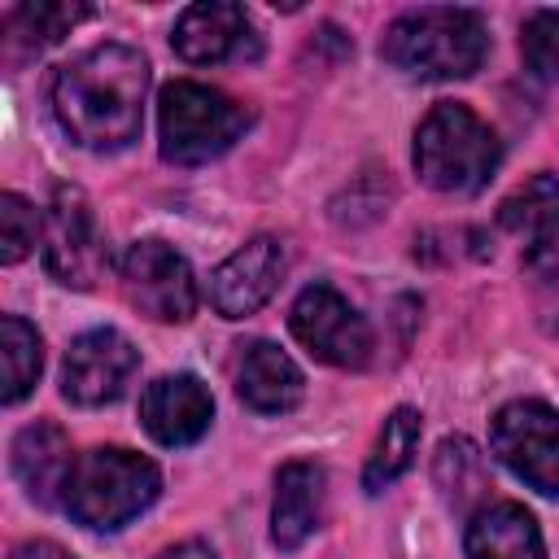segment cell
Here are the masks:
<instances>
[{"label":"cell","instance_id":"15","mask_svg":"<svg viewBox=\"0 0 559 559\" xmlns=\"http://www.w3.org/2000/svg\"><path fill=\"white\" fill-rule=\"evenodd\" d=\"M236 393L258 415H284L301 402L306 376L280 345L249 341L240 345V358H236Z\"/></svg>","mask_w":559,"mask_h":559},{"label":"cell","instance_id":"16","mask_svg":"<svg viewBox=\"0 0 559 559\" xmlns=\"http://www.w3.org/2000/svg\"><path fill=\"white\" fill-rule=\"evenodd\" d=\"M74 459L79 454L70 450V437L48 419L26 424L13 437V476L39 507H57L66 498V480L74 472Z\"/></svg>","mask_w":559,"mask_h":559},{"label":"cell","instance_id":"1","mask_svg":"<svg viewBox=\"0 0 559 559\" xmlns=\"http://www.w3.org/2000/svg\"><path fill=\"white\" fill-rule=\"evenodd\" d=\"M148 61L131 44H96L70 57L52 79L57 127L92 153L127 148L144 127Z\"/></svg>","mask_w":559,"mask_h":559},{"label":"cell","instance_id":"19","mask_svg":"<svg viewBox=\"0 0 559 559\" xmlns=\"http://www.w3.org/2000/svg\"><path fill=\"white\" fill-rule=\"evenodd\" d=\"M419 428H424V424H419V411H415V406H397V411L384 419L380 441H376V450H371V459H367V467H362V489H367V493L389 489V485L415 463Z\"/></svg>","mask_w":559,"mask_h":559},{"label":"cell","instance_id":"24","mask_svg":"<svg viewBox=\"0 0 559 559\" xmlns=\"http://www.w3.org/2000/svg\"><path fill=\"white\" fill-rule=\"evenodd\" d=\"M157 559H214V550L205 542H179V546H166Z\"/></svg>","mask_w":559,"mask_h":559},{"label":"cell","instance_id":"2","mask_svg":"<svg viewBox=\"0 0 559 559\" xmlns=\"http://www.w3.org/2000/svg\"><path fill=\"white\" fill-rule=\"evenodd\" d=\"M380 57L419 83L467 79L489 57V26L476 9L424 4L389 22Z\"/></svg>","mask_w":559,"mask_h":559},{"label":"cell","instance_id":"3","mask_svg":"<svg viewBox=\"0 0 559 559\" xmlns=\"http://www.w3.org/2000/svg\"><path fill=\"white\" fill-rule=\"evenodd\" d=\"M502 162L493 127L459 100H441L415 127V170L432 192L472 197L480 192Z\"/></svg>","mask_w":559,"mask_h":559},{"label":"cell","instance_id":"14","mask_svg":"<svg viewBox=\"0 0 559 559\" xmlns=\"http://www.w3.org/2000/svg\"><path fill=\"white\" fill-rule=\"evenodd\" d=\"M170 48H175L188 66H218V61L245 57V52H253L249 13H245L240 4H214V0L188 4V9L175 17Z\"/></svg>","mask_w":559,"mask_h":559},{"label":"cell","instance_id":"17","mask_svg":"<svg viewBox=\"0 0 559 559\" xmlns=\"http://www.w3.org/2000/svg\"><path fill=\"white\" fill-rule=\"evenodd\" d=\"M328 476L310 459H293L275 472V507H271V542L280 550H297L323 520Z\"/></svg>","mask_w":559,"mask_h":559},{"label":"cell","instance_id":"11","mask_svg":"<svg viewBox=\"0 0 559 559\" xmlns=\"http://www.w3.org/2000/svg\"><path fill=\"white\" fill-rule=\"evenodd\" d=\"M498 227L520 240V262L537 280H559V179L533 175L502 205Z\"/></svg>","mask_w":559,"mask_h":559},{"label":"cell","instance_id":"10","mask_svg":"<svg viewBox=\"0 0 559 559\" xmlns=\"http://www.w3.org/2000/svg\"><path fill=\"white\" fill-rule=\"evenodd\" d=\"M140 367L135 345L118 328H92L70 341L61 362V393L74 406H105L118 402Z\"/></svg>","mask_w":559,"mask_h":559},{"label":"cell","instance_id":"20","mask_svg":"<svg viewBox=\"0 0 559 559\" xmlns=\"http://www.w3.org/2000/svg\"><path fill=\"white\" fill-rule=\"evenodd\" d=\"M92 9L87 4H52V0H39V4H17L4 22V44L9 52H44L48 44H57L74 22H83Z\"/></svg>","mask_w":559,"mask_h":559},{"label":"cell","instance_id":"8","mask_svg":"<svg viewBox=\"0 0 559 559\" xmlns=\"http://www.w3.org/2000/svg\"><path fill=\"white\" fill-rule=\"evenodd\" d=\"M122 293L127 301L157 319V323H183L197 314V275L188 258L166 240H135L122 253Z\"/></svg>","mask_w":559,"mask_h":559},{"label":"cell","instance_id":"4","mask_svg":"<svg viewBox=\"0 0 559 559\" xmlns=\"http://www.w3.org/2000/svg\"><path fill=\"white\" fill-rule=\"evenodd\" d=\"M157 493H162V472L153 459L122 445H100L74 459L61 507L70 511L74 524L114 533L131 524L140 511H148Z\"/></svg>","mask_w":559,"mask_h":559},{"label":"cell","instance_id":"18","mask_svg":"<svg viewBox=\"0 0 559 559\" xmlns=\"http://www.w3.org/2000/svg\"><path fill=\"white\" fill-rule=\"evenodd\" d=\"M463 555L467 559H546V542L533 511H524L520 502H489L467 520Z\"/></svg>","mask_w":559,"mask_h":559},{"label":"cell","instance_id":"23","mask_svg":"<svg viewBox=\"0 0 559 559\" xmlns=\"http://www.w3.org/2000/svg\"><path fill=\"white\" fill-rule=\"evenodd\" d=\"M39 227H44V218L31 210V201L17 197V192H4L0 197V262L4 266L22 262L35 249Z\"/></svg>","mask_w":559,"mask_h":559},{"label":"cell","instance_id":"9","mask_svg":"<svg viewBox=\"0 0 559 559\" xmlns=\"http://www.w3.org/2000/svg\"><path fill=\"white\" fill-rule=\"evenodd\" d=\"M288 328H293V336L319 362L358 371L371 358V328H367V319L332 284L301 288L297 301H293V310H288Z\"/></svg>","mask_w":559,"mask_h":559},{"label":"cell","instance_id":"5","mask_svg":"<svg viewBox=\"0 0 559 559\" xmlns=\"http://www.w3.org/2000/svg\"><path fill=\"white\" fill-rule=\"evenodd\" d=\"M249 127V109L227 92L192 79H175L157 96V135L162 157L175 166H205L223 157Z\"/></svg>","mask_w":559,"mask_h":559},{"label":"cell","instance_id":"7","mask_svg":"<svg viewBox=\"0 0 559 559\" xmlns=\"http://www.w3.org/2000/svg\"><path fill=\"white\" fill-rule=\"evenodd\" d=\"M489 450L528 489L559 498V411L555 406L537 397L507 402L489 424Z\"/></svg>","mask_w":559,"mask_h":559},{"label":"cell","instance_id":"21","mask_svg":"<svg viewBox=\"0 0 559 559\" xmlns=\"http://www.w3.org/2000/svg\"><path fill=\"white\" fill-rule=\"evenodd\" d=\"M0 358H4V406H17L44 367V341L22 314L0 319Z\"/></svg>","mask_w":559,"mask_h":559},{"label":"cell","instance_id":"22","mask_svg":"<svg viewBox=\"0 0 559 559\" xmlns=\"http://www.w3.org/2000/svg\"><path fill=\"white\" fill-rule=\"evenodd\" d=\"M520 57L542 83H559V9H537L524 22Z\"/></svg>","mask_w":559,"mask_h":559},{"label":"cell","instance_id":"6","mask_svg":"<svg viewBox=\"0 0 559 559\" xmlns=\"http://www.w3.org/2000/svg\"><path fill=\"white\" fill-rule=\"evenodd\" d=\"M39 240H44V266H48V275L57 284H66V288H92L105 275V266H109L100 218H96L87 192L74 188V183H57L52 188L48 210H44Z\"/></svg>","mask_w":559,"mask_h":559},{"label":"cell","instance_id":"13","mask_svg":"<svg viewBox=\"0 0 559 559\" xmlns=\"http://www.w3.org/2000/svg\"><path fill=\"white\" fill-rule=\"evenodd\" d=\"M140 419L157 445H192L210 432L214 397L197 376H157L140 393Z\"/></svg>","mask_w":559,"mask_h":559},{"label":"cell","instance_id":"12","mask_svg":"<svg viewBox=\"0 0 559 559\" xmlns=\"http://www.w3.org/2000/svg\"><path fill=\"white\" fill-rule=\"evenodd\" d=\"M280 280H284V245L275 236H253L210 275V306L223 319H245L271 301Z\"/></svg>","mask_w":559,"mask_h":559}]
</instances>
